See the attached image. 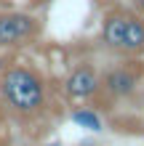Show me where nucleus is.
<instances>
[{
    "label": "nucleus",
    "mask_w": 144,
    "mask_h": 146,
    "mask_svg": "<svg viewBox=\"0 0 144 146\" xmlns=\"http://www.w3.org/2000/svg\"><path fill=\"white\" fill-rule=\"evenodd\" d=\"M48 146H62V143H48Z\"/></svg>",
    "instance_id": "nucleus-9"
},
{
    "label": "nucleus",
    "mask_w": 144,
    "mask_h": 146,
    "mask_svg": "<svg viewBox=\"0 0 144 146\" xmlns=\"http://www.w3.org/2000/svg\"><path fill=\"white\" fill-rule=\"evenodd\" d=\"M40 32L43 24L35 13L27 11H0V48H19L32 42Z\"/></svg>",
    "instance_id": "nucleus-3"
},
{
    "label": "nucleus",
    "mask_w": 144,
    "mask_h": 146,
    "mask_svg": "<svg viewBox=\"0 0 144 146\" xmlns=\"http://www.w3.org/2000/svg\"><path fill=\"white\" fill-rule=\"evenodd\" d=\"M99 3H101V5H109V8H112V5H120V0H99Z\"/></svg>",
    "instance_id": "nucleus-8"
},
{
    "label": "nucleus",
    "mask_w": 144,
    "mask_h": 146,
    "mask_svg": "<svg viewBox=\"0 0 144 146\" xmlns=\"http://www.w3.org/2000/svg\"><path fill=\"white\" fill-rule=\"evenodd\" d=\"M72 122L80 125V127H86V130H91V133L104 130V119H101V114L96 109H91V106H78L72 111Z\"/></svg>",
    "instance_id": "nucleus-6"
},
{
    "label": "nucleus",
    "mask_w": 144,
    "mask_h": 146,
    "mask_svg": "<svg viewBox=\"0 0 144 146\" xmlns=\"http://www.w3.org/2000/svg\"><path fill=\"white\" fill-rule=\"evenodd\" d=\"M64 96L70 101H94L99 96V72L91 61H80L64 80Z\"/></svg>",
    "instance_id": "nucleus-4"
},
{
    "label": "nucleus",
    "mask_w": 144,
    "mask_h": 146,
    "mask_svg": "<svg viewBox=\"0 0 144 146\" xmlns=\"http://www.w3.org/2000/svg\"><path fill=\"white\" fill-rule=\"evenodd\" d=\"M0 93L16 117L29 119L46 109V80L27 64H8L0 72Z\"/></svg>",
    "instance_id": "nucleus-1"
},
{
    "label": "nucleus",
    "mask_w": 144,
    "mask_h": 146,
    "mask_svg": "<svg viewBox=\"0 0 144 146\" xmlns=\"http://www.w3.org/2000/svg\"><path fill=\"white\" fill-rule=\"evenodd\" d=\"M131 11H136L139 16H144V0H131Z\"/></svg>",
    "instance_id": "nucleus-7"
},
{
    "label": "nucleus",
    "mask_w": 144,
    "mask_h": 146,
    "mask_svg": "<svg viewBox=\"0 0 144 146\" xmlns=\"http://www.w3.org/2000/svg\"><path fill=\"white\" fill-rule=\"evenodd\" d=\"M117 56L120 58H141L144 56V16H139L136 11H131V16H128Z\"/></svg>",
    "instance_id": "nucleus-5"
},
{
    "label": "nucleus",
    "mask_w": 144,
    "mask_h": 146,
    "mask_svg": "<svg viewBox=\"0 0 144 146\" xmlns=\"http://www.w3.org/2000/svg\"><path fill=\"white\" fill-rule=\"evenodd\" d=\"M144 69L139 58H123L120 64L109 66L104 74H99V93H104L109 101H123L131 98L141 85Z\"/></svg>",
    "instance_id": "nucleus-2"
}]
</instances>
